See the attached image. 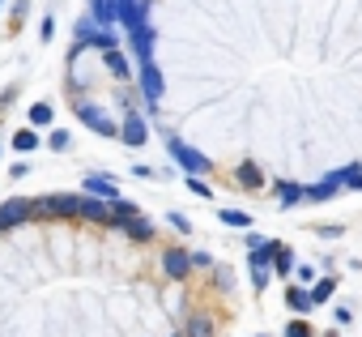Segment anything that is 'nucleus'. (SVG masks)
Here are the masks:
<instances>
[{
    "mask_svg": "<svg viewBox=\"0 0 362 337\" xmlns=\"http://www.w3.org/2000/svg\"><path fill=\"white\" fill-rule=\"evenodd\" d=\"M107 69H111V73H119V77H128V73H132V69H128V60L119 56V47H111V52H107Z\"/></svg>",
    "mask_w": 362,
    "mask_h": 337,
    "instance_id": "obj_20",
    "label": "nucleus"
},
{
    "mask_svg": "<svg viewBox=\"0 0 362 337\" xmlns=\"http://www.w3.org/2000/svg\"><path fill=\"white\" fill-rule=\"evenodd\" d=\"M0 227H5V222H0Z\"/></svg>",
    "mask_w": 362,
    "mask_h": 337,
    "instance_id": "obj_33",
    "label": "nucleus"
},
{
    "mask_svg": "<svg viewBox=\"0 0 362 337\" xmlns=\"http://www.w3.org/2000/svg\"><path fill=\"white\" fill-rule=\"evenodd\" d=\"M222 222L235 231H252V214H243V210H222Z\"/></svg>",
    "mask_w": 362,
    "mask_h": 337,
    "instance_id": "obj_17",
    "label": "nucleus"
},
{
    "mask_svg": "<svg viewBox=\"0 0 362 337\" xmlns=\"http://www.w3.org/2000/svg\"><path fill=\"white\" fill-rule=\"evenodd\" d=\"M13 149H18V154H30V149H39V137H35V128H18V132H13Z\"/></svg>",
    "mask_w": 362,
    "mask_h": 337,
    "instance_id": "obj_16",
    "label": "nucleus"
},
{
    "mask_svg": "<svg viewBox=\"0 0 362 337\" xmlns=\"http://www.w3.org/2000/svg\"><path fill=\"white\" fill-rule=\"evenodd\" d=\"M90 18H98V22L115 26V0H90Z\"/></svg>",
    "mask_w": 362,
    "mask_h": 337,
    "instance_id": "obj_15",
    "label": "nucleus"
},
{
    "mask_svg": "<svg viewBox=\"0 0 362 337\" xmlns=\"http://www.w3.org/2000/svg\"><path fill=\"white\" fill-rule=\"evenodd\" d=\"M9 176H13V180H26V176H30V166H26V162H13V166H9Z\"/></svg>",
    "mask_w": 362,
    "mask_h": 337,
    "instance_id": "obj_27",
    "label": "nucleus"
},
{
    "mask_svg": "<svg viewBox=\"0 0 362 337\" xmlns=\"http://www.w3.org/2000/svg\"><path fill=\"white\" fill-rule=\"evenodd\" d=\"M77 43L98 47V52H111V47H119V35H115V26L98 22V18H86V22L77 26Z\"/></svg>",
    "mask_w": 362,
    "mask_h": 337,
    "instance_id": "obj_1",
    "label": "nucleus"
},
{
    "mask_svg": "<svg viewBox=\"0 0 362 337\" xmlns=\"http://www.w3.org/2000/svg\"><path fill=\"white\" fill-rule=\"evenodd\" d=\"M162 269H166L170 278H188V269H192V252H184V248H166V252H162Z\"/></svg>",
    "mask_w": 362,
    "mask_h": 337,
    "instance_id": "obj_5",
    "label": "nucleus"
},
{
    "mask_svg": "<svg viewBox=\"0 0 362 337\" xmlns=\"http://www.w3.org/2000/svg\"><path fill=\"white\" fill-rule=\"evenodd\" d=\"M119 137H124V145H145V141H149V124L141 120V111H128V115H124Z\"/></svg>",
    "mask_w": 362,
    "mask_h": 337,
    "instance_id": "obj_4",
    "label": "nucleus"
},
{
    "mask_svg": "<svg viewBox=\"0 0 362 337\" xmlns=\"http://www.w3.org/2000/svg\"><path fill=\"white\" fill-rule=\"evenodd\" d=\"M298 269V261H294V252H290V244H277V252H273V273H294Z\"/></svg>",
    "mask_w": 362,
    "mask_h": 337,
    "instance_id": "obj_13",
    "label": "nucleus"
},
{
    "mask_svg": "<svg viewBox=\"0 0 362 337\" xmlns=\"http://www.w3.org/2000/svg\"><path fill=\"white\" fill-rule=\"evenodd\" d=\"M337 295V278H315V286H311V299H315V307L320 303H328Z\"/></svg>",
    "mask_w": 362,
    "mask_h": 337,
    "instance_id": "obj_14",
    "label": "nucleus"
},
{
    "mask_svg": "<svg viewBox=\"0 0 362 337\" xmlns=\"http://www.w3.org/2000/svg\"><path fill=\"white\" fill-rule=\"evenodd\" d=\"M141 90H145V103H149V107L162 98V73H158V64H153V60H149V64H141Z\"/></svg>",
    "mask_w": 362,
    "mask_h": 337,
    "instance_id": "obj_6",
    "label": "nucleus"
},
{
    "mask_svg": "<svg viewBox=\"0 0 362 337\" xmlns=\"http://www.w3.org/2000/svg\"><path fill=\"white\" fill-rule=\"evenodd\" d=\"M294 273H298V278H303V282H307V286H311V282H315V269H311V265H298V269H294Z\"/></svg>",
    "mask_w": 362,
    "mask_h": 337,
    "instance_id": "obj_29",
    "label": "nucleus"
},
{
    "mask_svg": "<svg viewBox=\"0 0 362 337\" xmlns=\"http://www.w3.org/2000/svg\"><path fill=\"white\" fill-rule=\"evenodd\" d=\"M77 115H81V124H86V128H94L98 137H119V124H115L111 115H103L98 107H90V103H81V107H77Z\"/></svg>",
    "mask_w": 362,
    "mask_h": 337,
    "instance_id": "obj_3",
    "label": "nucleus"
},
{
    "mask_svg": "<svg viewBox=\"0 0 362 337\" xmlns=\"http://www.w3.org/2000/svg\"><path fill=\"white\" fill-rule=\"evenodd\" d=\"M188 188H192V193H197V197H205V201H209V197H214V188H209V184H205V180H201V176H188Z\"/></svg>",
    "mask_w": 362,
    "mask_h": 337,
    "instance_id": "obj_24",
    "label": "nucleus"
},
{
    "mask_svg": "<svg viewBox=\"0 0 362 337\" xmlns=\"http://www.w3.org/2000/svg\"><path fill=\"white\" fill-rule=\"evenodd\" d=\"M269 282H273V265H252V286L264 290Z\"/></svg>",
    "mask_w": 362,
    "mask_h": 337,
    "instance_id": "obj_22",
    "label": "nucleus"
},
{
    "mask_svg": "<svg viewBox=\"0 0 362 337\" xmlns=\"http://www.w3.org/2000/svg\"><path fill=\"white\" fill-rule=\"evenodd\" d=\"M30 210H35V201H9V205H0V222L13 227V222H22Z\"/></svg>",
    "mask_w": 362,
    "mask_h": 337,
    "instance_id": "obj_12",
    "label": "nucleus"
},
{
    "mask_svg": "<svg viewBox=\"0 0 362 337\" xmlns=\"http://www.w3.org/2000/svg\"><path fill=\"white\" fill-rule=\"evenodd\" d=\"M47 145H52V149H69V128H52Z\"/></svg>",
    "mask_w": 362,
    "mask_h": 337,
    "instance_id": "obj_23",
    "label": "nucleus"
},
{
    "mask_svg": "<svg viewBox=\"0 0 362 337\" xmlns=\"http://www.w3.org/2000/svg\"><path fill=\"white\" fill-rule=\"evenodd\" d=\"M52 120H56V111H52V103H35V107H30V124H35V128H43V124H52Z\"/></svg>",
    "mask_w": 362,
    "mask_h": 337,
    "instance_id": "obj_18",
    "label": "nucleus"
},
{
    "mask_svg": "<svg viewBox=\"0 0 362 337\" xmlns=\"http://www.w3.org/2000/svg\"><path fill=\"white\" fill-rule=\"evenodd\" d=\"M170 227H175V231H184V235H188V231H192V222H188V218H184V214H170Z\"/></svg>",
    "mask_w": 362,
    "mask_h": 337,
    "instance_id": "obj_26",
    "label": "nucleus"
},
{
    "mask_svg": "<svg viewBox=\"0 0 362 337\" xmlns=\"http://www.w3.org/2000/svg\"><path fill=\"white\" fill-rule=\"evenodd\" d=\"M86 193H94V197H103V201H119V188H115L111 176H103V171L86 176Z\"/></svg>",
    "mask_w": 362,
    "mask_h": 337,
    "instance_id": "obj_8",
    "label": "nucleus"
},
{
    "mask_svg": "<svg viewBox=\"0 0 362 337\" xmlns=\"http://www.w3.org/2000/svg\"><path fill=\"white\" fill-rule=\"evenodd\" d=\"M235 184H239V188H247V193L264 188V176H260V166H256V162H239V171H235Z\"/></svg>",
    "mask_w": 362,
    "mask_h": 337,
    "instance_id": "obj_10",
    "label": "nucleus"
},
{
    "mask_svg": "<svg viewBox=\"0 0 362 337\" xmlns=\"http://www.w3.org/2000/svg\"><path fill=\"white\" fill-rule=\"evenodd\" d=\"M332 316H337V324H349V320H354V312H349V307H345V303H341V307H337V312H332Z\"/></svg>",
    "mask_w": 362,
    "mask_h": 337,
    "instance_id": "obj_30",
    "label": "nucleus"
},
{
    "mask_svg": "<svg viewBox=\"0 0 362 337\" xmlns=\"http://www.w3.org/2000/svg\"><path fill=\"white\" fill-rule=\"evenodd\" d=\"M341 188H345V180H341V176L332 171V176H324L320 184H307V201H332V197H337Z\"/></svg>",
    "mask_w": 362,
    "mask_h": 337,
    "instance_id": "obj_7",
    "label": "nucleus"
},
{
    "mask_svg": "<svg viewBox=\"0 0 362 337\" xmlns=\"http://www.w3.org/2000/svg\"><path fill=\"white\" fill-rule=\"evenodd\" d=\"M286 307H290V312H298V316H307V312L315 307L311 286H290V290H286Z\"/></svg>",
    "mask_w": 362,
    "mask_h": 337,
    "instance_id": "obj_9",
    "label": "nucleus"
},
{
    "mask_svg": "<svg viewBox=\"0 0 362 337\" xmlns=\"http://www.w3.org/2000/svg\"><path fill=\"white\" fill-rule=\"evenodd\" d=\"M128 235H132V239H153V227H149V222L136 214V218L128 222Z\"/></svg>",
    "mask_w": 362,
    "mask_h": 337,
    "instance_id": "obj_21",
    "label": "nucleus"
},
{
    "mask_svg": "<svg viewBox=\"0 0 362 337\" xmlns=\"http://www.w3.org/2000/svg\"><path fill=\"white\" fill-rule=\"evenodd\" d=\"M0 5H5V0H0Z\"/></svg>",
    "mask_w": 362,
    "mask_h": 337,
    "instance_id": "obj_32",
    "label": "nucleus"
},
{
    "mask_svg": "<svg viewBox=\"0 0 362 337\" xmlns=\"http://www.w3.org/2000/svg\"><path fill=\"white\" fill-rule=\"evenodd\" d=\"M192 265H197V269H209V265H214V261H209V256H205V252H192Z\"/></svg>",
    "mask_w": 362,
    "mask_h": 337,
    "instance_id": "obj_31",
    "label": "nucleus"
},
{
    "mask_svg": "<svg viewBox=\"0 0 362 337\" xmlns=\"http://www.w3.org/2000/svg\"><path fill=\"white\" fill-rule=\"evenodd\" d=\"M277 201L290 210V205H298V201H307V188L303 184H290V180H277Z\"/></svg>",
    "mask_w": 362,
    "mask_h": 337,
    "instance_id": "obj_11",
    "label": "nucleus"
},
{
    "mask_svg": "<svg viewBox=\"0 0 362 337\" xmlns=\"http://www.w3.org/2000/svg\"><path fill=\"white\" fill-rule=\"evenodd\" d=\"M170 158H175L179 166H184L188 176H205V171H209V158H205L201 149L184 145V141H175V137H170Z\"/></svg>",
    "mask_w": 362,
    "mask_h": 337,
    "instance_id": "obj_2",
    "label": "nucleus"
},
{
    "mask_svg": "<svg viewBox=\"0 0 362 337\" xmlns=\"http://www.w3.org/2000/svg\"><path fill=\"white\" fill-rule=\"evenodd\" d=\"M192 337H214V324L209 320H192Z\"/></svg>",
    "mask_w": 362,
    "mask_h": 337,
    "instance_id": "obj_25",
    "label": "nucleus"
},
{
    "mask_svg": "<svg viewBox=\"0 0 362 337\" xmlns=\"http://www.w3.org/2000/svg\"><path fill=\"white\" fill-rule=\"evenodd\" d=\"M39 35H43V39H52V35H56V18H43V26H39Z\"/></svg>",
    "mask_w": 362,
    "mask_h": 337,
    "instance_id": "obj_28",
    "label": "nucleus"
},
{
    "mask_svg": "<svg viewBox=\"0 0 362 337\" xmlns=\"http://www.w3.org/2000/svg\"><path fill=\"white\" fill-rule=\"evenodd\" d=\"M281 337H315V333H311V320H307V316H294Z\"/></svg>",
    "mask_w": 362,
    "mask_h": 337,
    "instance_id": "obj_19",
    "label": "nucleus"
}]
</instances>
